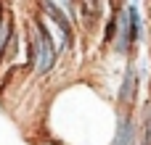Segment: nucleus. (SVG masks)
<instances>
[{
  "label": "nucleus",
  "mask_w": 151,
  "mask_h": 145,
  "mask_svg": "<svg viewBox=\"0 0 151 145\" xmlns=\"http://www.w3.org/2000/svg\"><path fill=\"white\" fill-rule=\"evenodd\" d=\"M40 8L45 11V16H48L50 21H56V29H58V34H61V50H69V45H72V40H74V24H72L69 13H64L61 3H50V0H45Z\"/></svg>",
  "instance_id": "f03ea898"
},
{
  "label": "nucleus",
  "mask_w": 151,
  "mask_h": 145,
  "mask_svg": "<svg viewBox=\"0 0 151 145\" xmlns=\"http://www.w3.org/2000/svg\"><path fill=\"white\" fill-rule=\"evenodd\" d=\"M127 11H130V29H133V42H141V40H143V21H141L138 5H135V3H127Z\"/></svg>",
  "instance_id": "0eeeda50"
},
{
  "label": "nucleus",
  "mask_w": 151,
  "mask_h": 145,
  "mask_svg": "<svg viewBox=\"0 0 151 145\" xmlns=\"http://www.w3.org/2000/svg\"><path fill=\"white\" fill-rule=\"evenodd\" d=\"M29 61L35 66V74H48L56 63V48L42 18H35L29 26Z\"/></svg>",
  "instance_id": "f257e3e1"
},
{
  "label": "nucleus",
  "mask_w": 151,
  "mask_h": 145,
  "mask_svg": "<svg viewBox=\"0 0 151 145\" xmlns=\"http://www.w3.org/2000/svg\"><path fill=\"white\" fill-rule=\"evenodd\" d=\"M0 13H3V5H0Z\"/></svg>",
  "instance_id": "6e6552de"
},
{
  "label": "nucleus",
  "mask_w": 151,
  "mask_h": 145,
  "mask_svg": "<svg viewBox=\"0 0 151 145\" xmlns=\"http://www.w3.org/2000/svg\"><path fill=\"white\" fill-rule=\"evenodd\" d=\"M13 16L3 8V13H0V58L5 55V48H8V42H11V37H13Z\"/></svg>",
  "instance_id": "423d86ee"
},
{
  "label": "nucleus",
  "mask_w": 151,
  "mask_h": 145,
  "mask_svg": "<svg viewBox=\"0 0 151 145\" xmlns=\"http://www.w3.org/2000/svg\"><path fill=\"white\" fill-rule=\"evenodd\" d=\"M135 92H138V74H135V69L127 63L125 77H122V85H119V92H117V100H119L122 106H130V103L135 100Z\"/></svg>",
  "instance_id": "20e7f679"
},
{
  "label": "nucleus",
  "mask_w": 151,
  "mask_h": 145,
  "mask_svg": "<svg viewBox=\"0 0 151 145\" xmlns=\"http://www.w3.org/2000/svg\"><path fill=\"white\" fill-rule=\"evenodd\" d=\"M133 45L135 42H133V29H130V11H127V5H122L119 13H117V26H114L111 48H114V53L125 55V53H130Z\"/></svg>",
  "instance_id": "7ed1b4c3"
},
{
  "label": "nucleus",
  "mask_w": 151,
  "mask_h": 145,
  "mask_svg": "<svg viewBox=\"0 0 151 145\" xmlns=\"http://www.w3.org/2000/svg\"><path fill=\"white\" fill-rule=\"evenodd\" d=\"M135 122L130 114H119L117 119V135H114V143L111 145H135Z\"/></svg>",
  "instance_id": "39448f33"
}]
</instances>
